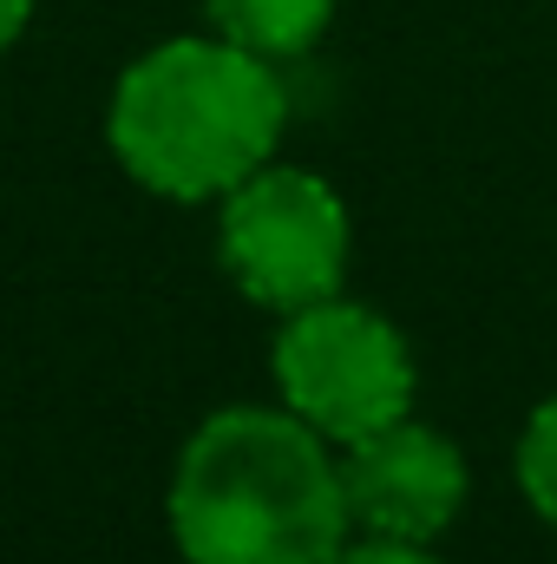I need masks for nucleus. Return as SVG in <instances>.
Here are the masks:
<instances>
[{"mask_svg": "<svg viewBox=\"0 0 557 564\" xmlns=\"http://www.w3.org/2000/svg\"><path fill=\"white\" fill-rule=\"evenodd\" d=\"M164 525L184 564H335L354 539L341 446L288 408H217L177 446Z\"/></svg>", "mask_w": 557, "mask_h": 564, "instance_id": "f257e3e1", "label": "nucleus"}, {"mask_svg": "<svg viewBox=\"0 0 557 564\" xmlns=\"http://www.w3.org/2000/svg\"><path fill=\"white\" fill-rule=\"evenodd\" d=\"M282 126L288 86L276 59L223 33L157 40L106 99V144L119 171L164 204L230 197L282 151Z\"/></svg>", "mask_w": 557, "mask_h": 564, "instance_id": "f03ea898", "label": "nucleus"}, {"mask_svg": "<svg viewBox=\"0 0 557 564\" xmlns=\"http://www.w3.org/2000/svg\"><path fill=\"white\" fill-rule=\"evenodd\" d=\"M270 381H276L282 408L335 446H354L381 426L407 421L419 394L407 335L381 308L348 302V295L282 315L276 341H270Z\"/></svg>", "mask_w": 557, "mask_h": 564, "instance_id": "7ed1b4c3", "label": "nucleus"}, {"mask_svg": "<svg viewBox=\"0 0 557 564\" xmlns=\"http://www.w3.org/2000/svg\"><path fill=\"white\" fill-rule=\"evenodd\" d=\"M217 263L256 308L295 315L341 295L354 263V217L321 171L270 158L256 177L217 197Z\"/></svg>", "mask_w": 557, "mask_h": 564, "instance_id": "20e7f679", "label": "nucleus"}, {"mask_svg": "<svg viewBox=\"0 0 557 564\" xmlns=\"http://www.w3.org/2000/svg\"><path fill=\"white\" fill-rule=\"evenodd\" d=\"M341 486H348L354 532L433 545L459 525V512L472 499V466H466L459 440H446L439 426L407 414V421L341 446Z\"/></svg>", "mask_w": 557, "mask_h": 564, "instance_id": "39448f33", "label": "nucleus"}, {"mask_svg": "<svg viewBox=\"0 0 557 564\" xmlns=\"http://www.w3.org/2000/svg\"><path fill=\"white\" fill-rule=\"evenodd\" d=\"M335 7L341 0H204V13H210V26L223 40H237V46H250V53H263L276 66L302 59L328 33Z\"/></svg>", "mask_w": 557, "mask_h": 564, "instance_id": "423d86ee", "label": "nucleus"}, {"mask_svg": "<svg viewBox=\"0 0 557 564\" xmlns=\"http://www.w3.org/2000/svg\"><path fill=\"white\" fill-rule=\"evenodd\" d=\"M512 473H518L525 506L557 532V394L545 408H532V421L518 433V453H512Z\"/></svg>", "mask_w": 557, "mask_h": 564, "instance_id": "0eeeda50", "label": "nucleus"}, {"mask_svg": "<svg viewBox=\"0 0 557 564\" xmlns=\"http://www.w3.org/2000/svg\"><path fill=\"white\" fill-rule=\"evenodd\" d=\"M335 564H439V558H433L426 545H414V539H374V532H354Z\"/></svg>", "mask_w": 557, "mask_h": 564, "instance_id": "6e6552de", "label": "nucleus"}, {"mask_svg": "<svg viewBox=\"0 0 557 564\" xmlns=\"http://www.w3.org/2000/svg\"><path fill=\"white\" fill-rule=\"evenodd\" d=\"M26 20H33V0H0V53H13V46H20Z\"/></svg>", "mask_w": 557, "mask_h": 564, "instance_id": "1a4fd4ad", "label": "nucleus"}]
</instances>
